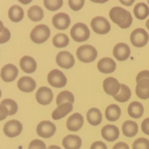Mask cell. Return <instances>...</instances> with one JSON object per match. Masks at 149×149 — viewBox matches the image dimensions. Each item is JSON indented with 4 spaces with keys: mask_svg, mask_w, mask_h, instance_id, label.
<instances>
[{
    "mask_svg": "<svg viewBox=\"0 0 149 149\" xmlns=\"http://www.w3.org/2000/svg\"><path fill=\"white\" fill-rule=\"evenodd\" d=\"M111 21L121 29H128L132 24V17L128 10L121 7H114L109 13Z\"/></svg>",
    "mask_w": 149,
    "mask_h": 149,
    "instance_id": "6da1fadb",
    "label": "cell"
},
{
    "mask_svg": "<svg viewBox=\"0 0 149 149\" xmlns=\"http://www.w3.org/2000/svg\"><path fill=\"white\" fill-rule=\"evenodd\" d=\"M51 35V31L48 26L45 24L37 25L31 30L30 39L36 44H42L47 41Z\"/></svg>",
    "mask_w": 149,
    "mask_h": 149,
    "instance_id": "7a4b0ae2",
    "label": "cell"
},
{
    "mask_svg": "<svg viewBox=\"0 0 149 149\" xmlns=\"http://www.w3.org/2000/svg\"><path fill=\"white\" fill-rule=\"evenodd\" d=\"M98 53L96 48L91 45H81L77 49L76 56L83 63H91L97 58Z\"/></svg>",
    "mask_w": 149,
    "mask_h": 149,
    "instance_id": "3957f363",
    "label": "cell"
},
{
    "mask_svg": "<svg viewBox=\"0 0 149 149\" xmlns=\"http://www.w3.org/2000/svg\"><path fill=\"white\" fill-rule=\"evenodd\" d=\"M70 35L74 41L78 42H85L90 37V31L88 26L83 23H78L72 26Z\"/></svg>",
    "mask_w": 149,
    "mask_h": 149,
    "instance_id": "277c9868",
    "label": "cell"
},
{
    "mask_svg": "<svg viewBox=\"0 0 149 149\" xmlns=\"http://www.w3.org/2000/svg\"><path fill=\"white\" fill-rule=\"evenodd\" d=\"M149 40L147 31L142 28H137L132 32L130 35L131 43L136 48H142L146 45Z\"/></svg>",
    "mask_w": 149,
    "mask_h": 149,
    "instance_id": "5b68a950",
    "label": "cell"
},
{
    "mask_svg": "<svg viewBox=\"0 0 149 149\" xmlns=\"http://www.w3.org/2000/svg\"><path fill=\"white\" fill-rule=\"evenodd\" d=\"M48 82L54 88H63L66 86L67 80L64 73L58 70H53L48 74Z\"/></svg>",
    "mask_w": 149,
    "mask_h": 149,
    "instance_id": "8992f818",
    "label": "cell"
},
{
    "mask_svg": "<svg viewBox=\"0 0 149 149\" xmlns=\"http://www.w3.org/2000/svg\"><path fill=\"white\" fill-rule=\"evenodd\" d=\"M91 26L93 31L98 34H107L110 31V24L105 18L97 16L91 21Z\"/></svg>",
    "mask_w": 149,
    "mask_h": 149,
    "instance_id": "52a82bcc",
    "label": "cell"
},
{
    "mask_svg": "<svg viewBox=\"0 0 149 149\" xmlns=\"http://www.w3.org/2000/svg\"><path fill=\"white\" fill-rule=\"evenodd\" d=\"M56 131V125L50 121H42L37 127V133L42 138H50L54 135Z\"/></svg>",
    "mask_w": 149,
    "mask_h": 149,
    "instance_id": "ba28073f",
    "label": "cell"
},
{
    "mask_svg": "<svg viewBox=\"0 0 149 149\" xmlns=\"http://www.w3.org/2000/svg\"><path fill=\"white\" fill-rule=\"evenodd\" d=\"M23 125L18 120H10L5 123L3 127V132L8 137H15L22 132Z\"/></svg>",
    "mask_w": 149,
    "mask_h": 149,
    "instance_id": "9c48e42d",
    "label": "cell"
},
{
    "mask_svg": "<svg viewBox=\"0 0 149 149\" xmlns=\"http://www.w3.org/2000/svg\"><path fill=\"white\" fill-rule=\"evenodd\" d=\"M56 61L57 65L66 70L72 68L75 63L74 56L67 51H60L56 57Z\"/></svg>",
    "mask_w": 149,
    "mask_h": 149,
    "instance_id": "30bf717a",
    "label": "cell"
},
{
    "mask_svg": "<svg viewBox=\"0 0 149 149\" xmlns=\"http://www.w3.org/2000/svg\"><path fill=\"white\" fill-rule=\"evenodd\" d=\"M18 74V70L14 64H8L4 66L1 70L0 76L5 82H13L16 79Z\"/></svg>",
    "mask_w": 149,
    "mask_h": 149,
    "instance_id": "8fae6325",
    "label": "cell"
},
{
    "mask_svg": "<svg viewBox=\"0 0 149 149\" xmlns=\"http://www.w3.org/2000/svg\"><path fill=\"white\" fill-rule=\"evenodd\" d=\"M36 100L42 105H47L52 102L54 94L51 88L46 86H42L37 90L36 93Z\"/></svg>",
    "mask_w": 149,
    "mask_h": 149,
    "instance_id": "7c38bea8",
    "label": "cell"
},
{
    "mask_svg": "<svg viewBox=\"0 0 149 149\" xmlns=\"http://www.w3.org/2000/svg\"><path fill=\"white\" fill-rule=\"evenodd\" d=\"M121 84L118 81L113 77L105 78L103 81V89L104 92L110 96H115L118 93Z\"/></svg>",
    "mask_w": 149,
    "mask_h": 149,
    "instance_id": "4fadbf2b",
    "label": "cell"
},
{
    "mask_svg": "<svg viewBox=\"0 0 149 149\" xmlns=\"http://www.w3.org/2000/svg\"><path fill=\"white\" fill-rule=\"evenodd\" d=\"M130 54H131V50H130V46L124 42H120L117 44L114 47L113 51L114 57L120 61H124L128 59Z\"/></svg>",
    "mask_w": 149,
    "mask_h": 149,
    "instance_id": "5bb4252c",
    "label": "cell"
},
{
    "mask_svg": "<svg viewBox=\"0 0 149 149\" xmlns=\"http://www.w3.org/2000/svg\"><path fill=\"white\" fill-rule=\"evenodd\" d=\"M70 18L67 13H59L53 17L52 24L56 29L65 30L70 25Z\"/></svg>",
    "mask_w": 149,
    "mask_h": 149,
    "instance_id": "9a60e30c",
    "label": "cell"
},
{
    "mask_svg": "<svg viewBox=\"0 0 149 149\" xmlns=\"http://www.w3.org/2000/svg\"><path fill=\"white\" fill-rule=\"evenodd\" d=\"M103 138L108 142H113L119 137V130L118 127L113 124H107L101 130Z\"/></svg>",
    "mask_w": 149,
    "mask_h": 149,
    "instance_id": "2e32d148",
    "label": "cell"
},
{
    "mask_svg": "<svg viewBox=\"0 0 149 149\" xmlns=\"http://www.w3.org/2000/svg\"><path fill=\"white\" fill-rule=\"evenodd\" d=\"M97 69L104 74H110L113 72L116 69V63L114 60L109 57H104L100 59L97 63Z\"/></svg>",
    "mask_w": 149,
    "mask_h": 149,
    "instance_id": "e0dca14e",
    "label": "cell"
},
{
    "mask_svg": "<svg viewBox=\"0 0 149 149\" xmlns=\"http://www.w3.org/2000/svg\"><path fill=\"white\" fill-rule=\"evenodd\" d=\"M84 117L81 113H75L68 118L67 121V128L71 132H77L84 125Z\"/></svg>",
    "mask_w": 149,
    "mask_h": 149,
    "instance_id": "ac0fdd59",
    "label": "cell"
},
{
    "mask_svg": "<svg viewBox=\"0 0 149 149\" xmlns=\"http://www.w3.org/2000/svg\"><path fill=\"white\" fill-rule=\"evenodd\" d=\"M135 93L137 97L141 100L149 99V79L143 78L137 82Z\"/></svg>",
    "mask_w": 149,
    "mask_h": 149,
    "instance_id": "d6986e66",
    "label": "cell"
},
{
    "mask_svg": "<svg viewBox=\"0 0 149 149\" xmlns=\"http://www.w3.org/2000/svg\"><path fill=\"white\" fill-rule=\"evenodd\" d=\"M17 86L22 92L30 93L35 89L36 82L31 77L24 76L18 80Z\"/></svg>",
    "mask_w": 149,
    "mask_h": 149,
    "instance_id": "ffe728a7",
    "label": "cell"
},
{
    "mask_svg": "<svg viewBox=\"0 0 149 149\" xmlns=\"http://www.w3.org/2000/svg\"><path fill=\"white\" fill-rule=\"evenodd\" d=\"M62 145L65 149H80L82 145V140L78 135L69 134L64 137Z\"/></svg>",
    "mask_w": 149,
    "mask_h": 149,
    "instance_id": "44dd1931",
    "label": "cell"
},
{
    "mask_svg": "<svg viewBox=\"0 0 149 149\" xmlns=\"http://www.w3.org/2000/svg\"><path fill=\"white\" fill-rule=\"evenodd\" d=\"M20 67L26 73L31 74L37 70V62L34 58L29 56H24L20 60Z\"/></svg>",
    "mask_w": 149,
    "mask_h": 149,
    "instance_id": "7402d4cb",
    "label": "cell"
},
{
    "mask_svg": "<svg viewBox=\"0 0 149 149\" xmlns=\"http://www.w3.org/2000/svg\"><path fill=\"white\" fill-rule=\"evenodd\" d=\"M73 105L72 103L66 102L58 106L57 108L53 111L52 118L54 120H59L65 117L70 112L72 111Z\"/></svg>",
    "mask_w": 149,
    "mask_h": 149,
    "instance_id": "603a6c76",
    "label": "cell"
},
{
    "mask_svg": "<svg viewBox=\"0 0 149 149\" xmlns=\"http://www.w3.org/2000/svg\"><path fill=\"white\" fill-rule=\"evenodd\" d=\"M121 115V110L118 105L116 104H112L107 106L105 110V117L107 121H116L119 119Z\"/></svg>",
    "mask_w": 149,
    "mask_h": 149,
    "instance_id": "cb8c5ba5",
    "label": "cell"
},
{
    "mask_svg": "<svg viewBox=\"0 0 149 149\" xmlns=\"http://www.w3.org/2000/svg\"><path fill=\"white\" fill-rule=\"evenodd\" d=\"M86 118L88 122L92 126H98L102 121V115L101 111L97 107H92L88 110V111L87 112Z\"/></svg>",
    "mask_w": 149,
    "mask_h": 149,
    "instance_id": "d4e9b609",
    "label": "cell"
},
{
    "mask_svg": "<svg viewBox=\"0 0 149 149\" xmlns=\"http://www.w3.org/2000/svg\"><path fill=\"white\" fill-rule=\"evenodd\" d=\"M144 113V107L140 102L137 101L132 102L128 107V114L133 118H140Z\"/></svg>",
    "mask_w": 149,
    "mask_h": 149,
    "instance_id": "484cf974",
    "label": "cell"
},
{
    "mask_svg": "<svg viewBox=\"0 0 149 149\" xmlns=\"http://www.w3.org/2000/svg\"><path fill=\"white\" fill-rule=\"evenodd\" d=\"M24 16V11L18 5H13L8 10V17L12 22L18 23L22 21Z\"/></svg>",
    "mask_w": 149,
    "mask_h": 149,
    "instance_id": "4316f807",
    "label": "cell"
},
{
    "mask_svg": "<svg viewBox=\"0 0 149 149\" xmlns=\"http://www.w3.org/2000/svg\"><path fill=\"white\" fill-rule=\"evenodd\" d=\"M122 132L127 137H134L138 132V125L134 121H125L122 125Z\"/></svg>",
    "mask_w": 149,
    "mask_h": 149,
    "instance_id": "83f0119b",
    "label": "cell"
},
{
    "mask_svg": "<svg viewBox=\"0 0 149 149\" xmlns=\"http://www.w3.org/2000/svg\"><path fill=\"white\" fill-rule=\"evenodd\" d=\"M134 16L139 20H144L148 16L149 8L144 2H139L134 6Z\"/></svg>",
    "mask_w": 149,
    "mask_h": 149,
    "instance_id": "f1b7e54d",
    "label": "cell"
},
{
    "mask_svg": "<svg viewBox=\"0 0 149 149\" xmlns=\"http://www.w3.org/2000/svg\"><path fill=\"white\" fill-rule=\"evenodd\" d=\"M27 15L31 21H34V22H38L43 18L44 11L40 6L34 5L28 10Z\"/></svg>",
    "mask_w": 149,
    "mask_h": 149,
    "instance_id": "f546056e",
    "label": "cell"
},
{
    "mask_svg": "<svg viewBox=\"0 0 149 149\" xmlns=\"http://www.w3.org/2000/svg\"><path fill=\"white\" fill-rule=\"evenodd\" d=\"M132 95V92L130 88L125 84H121L120 90L117 94L113 96L114 100L119 102H126L130 99Z\"/></svg>",
    "mask_w": 149,
    "mask_h": 149,
    "instance_id": "4dcf8cb0",
    "label": "cell"
},
{
    "mask_svg": "<svg viewBox=\"0 0 149 149\" xmlns=\"http://www.w3.org/2000/svg\"><path fill=\"white\" fill-rule=\"evenodd\" d=\"M70 43V40L67 34L63 33H58L56 34L53 38V44L56 48H65Z\"/></svg>",
    "mask_w": 149,
    "mask_h": 149,
    "instance_id": "1f68e13d",
    "label": "cell"
},
{
    "mask_svg": "<svg viewBox=\"0 0 149 149\" xmlns=\"http://www.w3.org/2000/svg\"><path fill=\"white\" fill-rule=\"evenodd\" d=\"M74 102V95L72 92L69 91H63L60 92L57 95L56 104L57 105H60L66 102H70L73 104Z\"/></svg>",
    "mask_w": 149,
    "mask_h": 149,
    "instance_id": "d6a6232c",
    "label": "cell"
},
{
    "mask_svg": "<svg viewBox=\"0 0 149 149\" xmlns=\"http://www.w3.org/2000/svg\"><path fill=\"white\" fill-rule=\"evenodd\" d=\"M44 6L50 11H56L63 5V0H43Z\"/></svg>",
    "mask_w": 149,
    "mask_h": 149,
    "instance_id": "836d02e7",
    "label": "cell"
},
{
    "mask_svg": "<svg viewBox=\"0 0 149 149\" xmlns=\"http://www.w3.org/2000/svg\"><path fill=\"white\" fill-rule=\"evenodd\" d=\"M1 104H4L7 107L8 109V112H9V116H13L18 111V104H17L16 102L14 101L13 100L11 99H5L3 100L1 102Z\"/></svg>",
    "mask_w": 149,
    "mask_h": 149,
    "instance_id": "e575fe53",
    "label": "cell"
},
{
    "mask_svg": "<svg viewBox=\"0 0 149 149\" xmlns=\"http://www.w3.org/2000/svg\"><path fill=\"white\" fill-rule=\"evenodd\" d=\"M132 149H149V140L144 137L137 139L133 143Z\"/></svg>",
    "mask_w": 149,
    "mask_h": 149,
    "instance_id": "d590c367",
    "label": "cell"
},
{
    "mask_svg": "<svg viewBox=\"0 0 149 149\" xmlns=\"http://www.w3.org/2000/svg\"><path fill=\"white\" fill-rule=\"evenodd\" d=\"M85 4V0H68V5L71 10L78 11L81 10Z\"/></svg>",
    "mask_w": 149,
    "mask_h": 149,
    "instance_id": "8d00e7d4",
    "label": "cell"
},
{
    "mask_svg": "<svg viewBox=\"0 0 149 149\" xmlns=\"http://www.w3.org/2000/svg\"><path fill=\"white\" fill-rule=\"evenodd\" d=\"M28 149H47L45 143L40 140H33L30 142Z\"/></svg>",
    "mask_w": 149,
    "mask_h": 149,
    "instance_id": "74e56055",
    "label": "cell"
},
{
    "mask_svg": "<svg viewBox=\"0 0 149 149\" xmlns=\"http://www.w3.org/2000/svg\"><path fill=\"white\" fill-rule=\"evenodd\" d=\"M10 31L8 28L5 27L3 31L0 33V44L6 43L7 42H8L10 40Z\"/></svg>",
    "mask_w": 149,
    "mask_h": 149,
    "instance_id": "f35d334b",
    "label": "cell"
},
{
    "mask_svg": "<svg viewBox=\"0 0 149 149\" xmlns=\"http://www.w3.org/2000/svg\"><path fill=\"white\" fill-rule=\"evenodd\" d=\"M8 116H9V112L6 106L0 104V121L5 120Z\"/></svg>",
    "mask_w": 149,
    "mask_h": 149,
    "instance_id": "ab89813d",
    "label": "cell"
},
{
    "mask_svg": "<svg viewBox=\"0 0 149 149\" xmlns=\"http://www.w3.org/2000/svg\"><path fill=\"white\" fill-rule=\"evenodd\" d=\"M141 129L144 134L149 135V118L143 120L141 124Z\"/></svg>",
    "mask_w": 149,
    "mask_h": 149,
    "instance_id": "60d3db41",
    "label": "cell"
},
{
    "mask_svg": "<svg viewBox=\"0 0 149 149\" xmlns=\"http://www.w3.org/2000/svg\"><path fill=\"white\" fill-rule=\"evenodd\" d=\"M90 149H107V146L102 141H96L92 143Z\"/></svg>",
    "mask_w": 149,
    "mask_h": 149,
    "instance_id": "b9f144b4",
    "label": "cell"
},
{
    "mask_svg": "<svg viewBox=\"0 0 149 149\" xmlns=\"http://www.w3.org/2000/svg\"><path fill=\"white\" fill-rule=\"evenodd\" d=\"M143 78H148L149 79V71L148 70H143L140 72L136 77V82L139 81Z\"/></svg>",
    "mask_w": 149,
    "mask_h": 149,
    "instance_id": "7bdbcfd3",
    "label": "cell"
},
{
    "mask_svg": "<svg viewBox=\"0 0 149 149\" xmlns=\"http://www.w3.org/2000/svg\"><path fill=\"white\" fill-rule=\"evenodd\" d=\"M113 149H130L129 146L124 142H119L113 147Z\"/></svg>",
    "mask_w": 149,
    "mask_h": 149,
    "instance_id": "ee69618b",
    "label": "cell"
},
{
    "mask_svg": "<svg viewBox=\"0 0 149 149\" xmlns=\"http://www.w3.org/2000/svg\"><path fill=\"white\" fill-rule=\"evenodd\" d=\"M119 2L121 5H124V6L130 7L133 5L134 0H119Z\"/></svg>",
    "mask_w": 149,
    "mask_h": 149,
    "instance_id": "f6af8a7d",
    "label": "cell"
},
{
    "mask_svg": "<svg viewBox=\"0 0 149 149\" xmlns=\"http://www.w3.org/2000/svg\"><path fill=\"white\" fill-rule=\"evenodd\" d=\"M91 2H94V3H99V4H104L105 2H108L109 0H90Z\"/></svg>",
    "mask_w": 149,
    "mask_h": 149,
    "instance_id": "bcb514c9",
    "label": "cell"
},
{
    "mask_svg": "<svg viewBox=\"0 0 149 149\" xmlns=\"http://www.w3.org/2000/svg\"><path fill=\"white\" fill-rule=\"evenodd\" d=\"M18 1L20 2V3H21L22 5H29V4L31 3V2H32V0H18Z\"/></svg>",
    "mask_w": 149,
    "mask_h": 149,
    "instance_id": "7dc6e473",
    "label": "cell"
},
{
    "mask_svg": "<svg viewBox=\"0 0 149 149\" xmlns=\"http://www.w3.org/2000/svg\"><path fill=\"white\" fill-rule=\"evenodd\" d=\"M48 149H61V148L58 147V146H54V145H53V146H50L48 148Z\"/></svg>",
    "mask_w": 149,
    "mask_h": 149,
    "instance_id": "c3c4849f",
    "label": "cell"
},
{
    "mask_svg": "<svg viewBox=\"0 0 149 149\" xmlns=\"http://www.w3.org/2000/svg\"><path fill=\"white\" fill-rule=\"evenodd\" d=\"M4 28H5V26H4L3 23H2V21H0V33L2 32V31H3Z\"/></svg>",
    "mask_w": 149,
    "mask_h": 149,
    "instance_id": "681fc988",
    "label": "cell"
},
{
    "mask_svg": "<svg viewBox=\"0 0 149 149\" xmlns=\"http://www.w3.org/2000/svg\"><path fill=\"white\" fill-rule=\"evenodd\" d=\"M146 27H147L148 29L149 30V19L147 21H146Z\"/></svg>",
    "mask_w": 149,
    "mask_h": 149,
    "instance_id": "f907efd6",
    "label": "cell"
},
{
    "mask_svg": "<svg viewBox=\"0 0 149 149\" xmlns=\"http://www.w3.org/2000/svg\"><path fill=\"white\" fill-rule=\"evenodd\" d=\"M1 97H2V91L0 90V98H1Z\"/></svg>",
    "mask_w": 149,
    "mask_h": 149,
    "instance_id": "816d5d0a",
    "label": "cell"
},
{
    "mask_svg": "<svg viewBox=\"0 0 149 149\" xmlns=\"http://www.w3.org/2000/svg\"><path fill=\"white\" fill-rule=\"evenodd\" d=\"M147 2H148V4L149 5V0H147Z\"/></svg>",
    "mask_w": 149,
    "mask_h": 149,
    "instance_id": "f5cc1de1",
    "label": "cell"
}]
</instances>
